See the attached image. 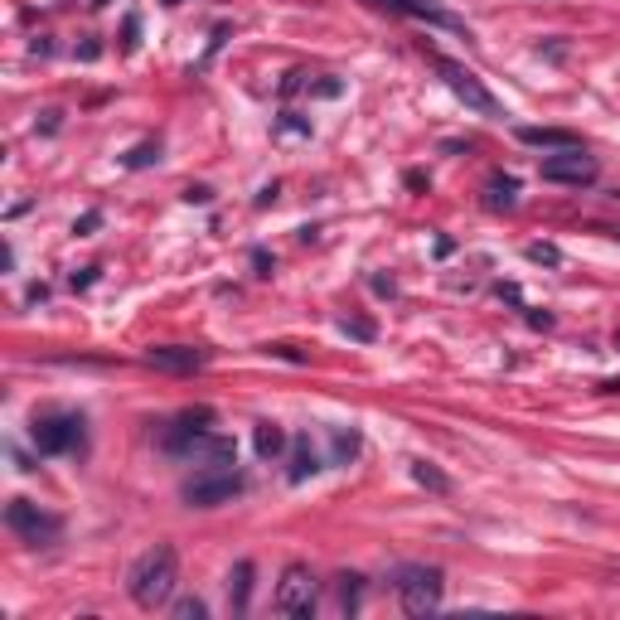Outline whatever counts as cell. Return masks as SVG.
<instances>
[{
	"label": "cell",
	"mask_w": 620,
	"mask_h": 620,
	"mask_svg": "<svg viewBox=\"0 0 620 620\" xmlns=\"http://www.w3.org/2000/svg\"><path fill=\"white\" fill-rule=\"evenodd\" d=\"M514 194H518V179H489V208H514Z\"/></svg>",
	"instance_id": "ac0fdd59"
},
{
	"label": "cell",
	"mask_w": 620,
	"mask_h": 620,
	"mask_svg": "<svg viewBox=\"0 0 620 620\" xmlns=\"http://www.w3.org/2000/svg\"><path fill=\"white\" fill-rule=\"evenodd\" d=\"M237 495H243V475L233 465H204L185 485V504H194V509H214V504H228Z\"/></svg>",
	"instance_id": "8992f818"
},
{
	"label": "cell",
	"mask_w": 620,
	"mask_h": 620,
	"mask_svg": "<svg viewBox=\"0 0 620 620\" xmlns=\"http://www.w3.org/2000/svg\"><path fill=\"white\" fill-rule=\"evenodd\" d=\"M359 605H363V576H359V572H344V576H340V611L354 615Z\"/></svg>",
	"instance_id": "9a60e30c"
},
{
	"label": "cell",
	"mask_w": 620,
	"mask_h": 620,
	"mask_svg": "<svg viewBox=\"0 0 620 620\" xmlns=\"http://www.w3.org/2000/svg\"><path fill=\"white\" fill-rule=\"evenodd\" d=\"M528 325H533V330H547V325H553V315H547V310H543V315L533 310V315H528Z\"/></svg>",
	"instance_id": "d6a6232c"
},
{
	"label": "cell",
	"mask_w": 620,
	"mask_h": 620,
	"mask_svg": "<svg viewBox=\"0 0 620 620\" xmlns=\"http://www.w3.org/2000/svg\"><path fill=\"white\" fill-rule=\"evenodd\" d=\"M179 421L194 427V431H208L214 427V407H189V412H179Z\"/></svg>",
	"instance_id": "603a6c76"
},
{
	"label": "cell",
	"mask_w": 620,
	"mask_h": 620,
	"mask_svg": "<svg viewBox=\"0 0 620 620\" xmlns=\"http://www.w3.org/2000/svg\"><path fill=\"white\" fill-rule=\"evenodd\" d=\"M601 233H605V237H615V243H620V228H601Z\"/></svg>",
	"instance_id": "e575fe53"
},
{
	"label": "cell",
	"mask_w": 620,
	"mask_h": 620,
	"mask_svg": "<svg viewBox=\"0 0 620 620\" xmlns=\"http://www.w3.org/2000/svg\"><path fill=\"white\" fill-rule=\"evenodd\" d=\"M615 349H620V330H615Z\"/></svg>",
	"instance_id": "d590c367"
},
{
	"label": "cell",
	"mask_w": 620,
	"mask_h": 620,
	"mask_svg": "<svg viewBox=\"0 0 620 620\" xmlns=\"http://www.w3.org/2000/svg\"><path fill=\"white\" fill-rule=\"evenodd\" d=\"M155 160H160V140H140L136 150H126V155H121L126 170H150Z\"/></svg>",
	"instance_id": "2e32d148"
},
{
	"label": "cell",
	"mask_w": 620,
	"mask_h": 620,
	"mask_svg": "<svg viewBox=\"0 0 620 620\" xmlns=\"http://www.w3.org/2000/svg\"><path fill=\"white\" fill-rule=\"evenodd\" d=\"M252 576H257V567L243 557V562H233V572H228V605H233V615H247V605H252Z\"/></svg>",
	"instance_id": "4fadbf2b"
},
{
	"label": "cell",
	"mask_w": 620,
	"mask_h": 620,
	"mask_svg": "<svg viewBox=\"0 0 620 620\" xmlns=\"http://www.w3.org/2000/svg\"><path fill=\"white\" fill-rule=\"evenodd\" d=\"M543 179L547 185H591L596 179V160L576 146V150H557L543 160Z\"/></svg>",
	"instance_id": "ba28073f"
},
{
	"label": "cell",
	"mask_w": 620,
	"mask_h": 620,
	"mask_svg": "<svg viewBox=\"0 0 620 620\" xmlns=\"http://www.w3.org/2000/svg\"><path fill=\"white\" fill-rule=\"evenodd\" d=\"M320 605V576L305 567V562H291L276 582V611L291 620H310Z\"/></svg>",
	"instance_id": "3957f363"
},
{
	"label": "cell",
	"mask_w": 620,
	"mask_h": 620,
	"mask_svg": "<svg viewBox=\"0 0 620 620\" xmlns=\"http://www.w3.org/2000/svg\"><path fill=\"white\" fill-rule=\"evenodd\" d=\"M165 5H179V0H165Z\"/></svg>",
	"instance_id": "8d00e7d4"
},
{
	"label": "cell",
	"mask_w": 620,
	"mask_h": 620,
	"mask_svg": "<svg viewBox=\"0 0 620 620\" xmlns=\"http://www.w3.org/2000/svg\"><path fill=\"white\" fill-rule=\"evenodd\" d=\"M73 53H78V59H88V63H92L97 53H102V44H97V39H82V44H78Z\"/></svg>",
	"instance_id": "f546056e"
},
{
	"label": "cell",
	"mask_w": 620,
	"mask_h": 620,
	"mask_svg": "<svg viewBox=\"0 0 620 620\" xmlns=\"http://www.w3.org/2000/svg\"><path fill=\"white\" fill-rule=\"evenodd\" d=\"M276 131H295V136H305V131H310V121H301L295 111H286V117L276 121Z\"/></svg>",
	"instance_id": "484cf974"
},
{
	"label": "cell",
	"mask_w": 620,
	"mask_h": 620,
	"mask_svg": "<svg viewBox=\"0 0 620 620\" xmlns=\"http://www.w3.org/2000/svg\"><path fill=\"white\" fill-rule=\"evenodd\" d=\"M378 5L398 10V15H412V20H431V24H441V30H456V34L470 39V30H465V20L446 15V10H441V5H431V0H378Z\"/></svg>",
	"instance_id": "30bf717a"
},
{
	"label": "cell",
	"mask_w": 620,
	"mask_h": 620,
	"mask_svg": "<svg viewBox=\"0 0 620 620\" xmlns=\"http://www.w3.org/2000/svg\"><path fill=\"white\" fill-rule=\"evenodd\" d=\"M170 615H175V620H204L208 605H204L199 596H179V601L170 605Z\"/></svg>",
	"instance_id": "ffe728a7"
},
{
	"label": "cell",
	"mask_w": 620,
	"mask_h": 620,
	"mask_svg": "<svg viewBox=\"0 0 620 620\" xmlns=\"http://www.w3.org/2000/svg\"><path fill=\"white\" fill-rule=\"evenodd\" d=\"M354 456H359V431L334 427V465H349Z\"/></svg>",
	"instance_id": "d6986e66"
},
{
	"label": "cell",
	"mask_w": 620,
	"mask_h": 620,
	"mask_svg": "<svg viewBox=\"0 0 620 620\" xmlns=\"http://www.w3.org/2000/svg\"><path fill=\"white\" fill-rule=\"evenodd\" d=\"M373 291H378V295H392V291H398V286H392L388 276H373Z\"/></svg>",
	"instance_id": "836d02e7"
},
{
	"label": "cell",
	"mask_w": 620,
	"mask_h": 620,
	"mask_svg": "<svg viewBox=\"0 0 620 620\" xmlns=\"http://www.w3.org/2000/svg\"><path fill=\"white\" fill-rule=\"evenodd\" d=\"M412 480L427 485V489H436V495H446V489H450V480H446L441 470H436L431 460H412Z\"/></svg>",
	"instance_id": "e0dca14e"
},
{
	"label": "cell",
	"mask_w": 620,
	"mask_h": 620,
	"mask_svg": "<svg viewBox=\"0 0 620 620\" xmlns=\"http://www.w3.org/2000/svg\"><path fill=\"white\" fill-rule=\"evenodd\" d=\"M97 228H102V208H88V214H82V218L73 223V233H78V237H88V233H97Z\"/></svg>",
	"instance_id": "cb8c5ba5"
},
{
	"label": "cell",
	"mask_w": 620,
	"mask_h": 620,
	"mask_svg": "<svg viewBox=\"0 0 620 620\" xmlns=\"http://www.w3.org/2000/svg\"><path fill=\"white\" fill-rule=\"evenodd\" d=\"M266 354H276V359H291V363H305V354L295 344H266Z\"/></svg>",
	"instance_id": "4316f807"
},
{
	"label": "cell",
	"mask_w": 620,
	"mask_h": 620,
	"mask_svg": "<svg viewBox=\"0 0 620 620\" xmlns=\"http://www.w3.org/2000/svg\"><path fill=\"white\" fill-rule=\"evenodd\" d=\"M252 446H257L262 460H276L291 441H286V431H281L276 421H257V427H252Z\"/></svg>",
	"instance_id": "5bb4252c"
},
{
	"label": "cell",
	"mask_w": 620,
	"mask_h": 620,
	"mask_svg": "<svg viewBox=\"0 0 620 620\" xmlns=\"http://www.w3.org/2000/svg\"><path fill=\"white\" fill-rule=\"evenodd\" d=\"M340 330L349 334V340H363V344H369L373 334H378V330H373V320H359V315H344V320H340Z\"/></svg>",
	"instance_id": "44dd1931"
},
{
	"label": "cell",
	"mask_w": 620,
	"mask_h": 620,
	"mask_svg": "<svg viewBox=\"0 0 620 620\" xmlns=\"http://www.w3.org/2000/svg\"><path fill=\"white\" fill-rule=\"evenodd\" d=\"M431 63H436V73L446 78V88L456 92V97H460V102L470 107V111H480V117H504L499 97L489 92L485 82L475 78V73H470V68H465V63H456V59H446V53H431Z\"/></svg>",
	"instance_id": "5b68a950"
},
{
	"label": "cell",
	"mask_w": 620,
	"mask_h": 620,
	"mask_svg": "<svg viewBox=\"0 0 620 620\" xmlns=\"http://www.w3.org/2000/svg\"><path fill=\"white\" fill-rule=\"evenodd\" d=\"M5 528L15 533L20 543H30V547H49V543H59L63 518L39 509V504H30V499H10L5 504Z\"/></svg>",
	"instance_id": "277c9868"
},
{
	"label": "cell",
	"mask_w": 620,
	"mask_h": 620,
	"mask_svg": "<svg viewBox=\"0 0 620 620\" xmlns=\"http://www.w3.org/2000/svg\"><path fill=\"white\" fill-rule=\"evenodd\" d=\"M179 586V553L170 543H155L150 553H140L131 562V572H126V596H131L140 611H160V605H170Z\"/></svg>",
	"instance_id": "6da1fadb"
},
{
	"label": "cell",
	"mask_w": 620,
	"mask_h": 620,
	"mask_svg": "<svg viewBox=\"0 0 620 620\" xmlns=\"http://www.w3.org/2000/svg\"><path fill=\"white\" fill-rule=\"evenodd\" d=\"M310 475H320V456H315V446H310V436H295V441H291L286 480H291V485H305Z\"/></svg>",
	"instance_id": "7c38bea8"
},
{
	"label": "cell",
	"mask_w": 620,
	"mask_h": 620,
	"mask_svg": "<svg viewBox=\"0 0 620 620\" xmlns=\"http://www.w3.org/2000/svg\"><path fill=\"white\" fill-rule=\"evenodd\" d=\"M97 281V266H82V272H73V291H88Z\"/></svg>",
	"instance_id": "f1b7e54d"
},
{
	"label": "cell",
	"mask_w": 620,
	"mask_h": 620,
	"mask_svg": "<svg viewBox=\"0 0 620 620\" xmlns=\"http://www.w3.org/2000/svg\"><path fill=\"white\" fill-rule=\"evenodd\" d=\"M146 359L165 373H199L208 363V349H194V344H155L146 349Z\"/></svg>",
	"instance_id": "9c48e42d"
},
{
	"label": "cell",
	"mask_w": 620,
	"mask_h": 620,
	"mask_svg": "<svg viewBox=\"0 0 620 620\" xmlns=\"http://www.w3.org/2000/svg\"><path fill=\"white\" fill-rule=\"evenodd\" d=\"M30 436H34L39 456H68V450L82 446V417L78 412H44V417H34Z\"/></svg>",
	"instance_id": "52a82bcc"
},
{
	"label": "cell",
	"mask_w": 620,
	"mask_h": 620,
	"mask_svg": "<svg viewBox=\"0 0 620 620\" xmlns=\"http://www.w3.org/2000/svg\"><path fill=\"white\" fill-rule=\"evenodd\" d=\"M252 266H257V276H272V252H266V247H252Z\"/></svg>",
	"instance_id": "d4e9b609"
},
{
	"label": "cell",
	"mask_w": 620,
	"mask_h": 620,
	"mask_svg": "<svg viewBox=\"0 0 620 620\" xmlns=\"http://www.w3.org/2000/svg\"><path fill=\"white\" fill-rule=\"evenodd\" d=\"M518 140L533 150H576L582 136L576 131H562V126H518Z\"/></svg>",
	"instance_id": "8fae6325"
},
{
	"label": "cell",
	"mask_w": 620,
	"mask_h": 620,
	"mask_svg": "<svg viewBox=\"0 0 620 620\" xmlns=\"http://www.w3.org/2000/svg\"><path fill=\"white\" fill-rule=\"evenodd\" d=\"M185 199H189V204H208V199H214V189H208V185H189Z\"/></svg>",
	"instance_id": "83f0119b"
},
{
	"label": "cell",
	"mask_w": 620,
	"mask_h": 620,
	"mask_svg": "<svg viewBox=\"0 0 620 620\" xmlns=\"http://www.w3.org/2000/svg\"><path fill=\"white\" fill-rule=\"evenodd\" d=\"M59 117H63V111H44V121H39V131H44V136H53V131H59Z\"/></svg>",
	"instance_id": "4dcf8cb0"
},
{
	"label": "cell",
	"mask_w": 620,
	"mask_h": 620,
	"mask_svg": "<svg viewBox=\"0 0 620 620\" xmlns=\"http://www.w3.org/2000/svg\"><path fill=\"white\" fill-rule=\"evenodd\" d=\"M315 92H320V97H340V82L325 78V82H315Z\"/></svg>",
	"instance_id": "1f68e13d"
},
{
	"label": "cell",
	"mask_w": 620,
	"mask_h": 620,
	"mask_svg": "<svg viewBox=\"0 0 620 620\" xmlns=\"http://www.w3.org/2000/svg\"><path fill=\"white\" fill-rule=\"evenodd\" d=\"M524 252H528V262H543V266H562V252H557L553 243H528Z\"/></svg>",
	"instance_id": "7402d4cb"
},
{
	"label": "cell",
	"mask_w": 620,
	"mask_h": 620,
	"mask_svg": "<svg viewBox=\"0 0 620 620\" xmlns=\"http://www.w3.org/2000/svg\"><path fill=\"white\" fill-rule=\"evenodd\" d=\"M392 586H398V601L407 615H431L436 605H441V567H431V562H407V567L392 572Z\"/></svg>",
	"instance_id": "7a4b0ae2"
}]
</instances>
